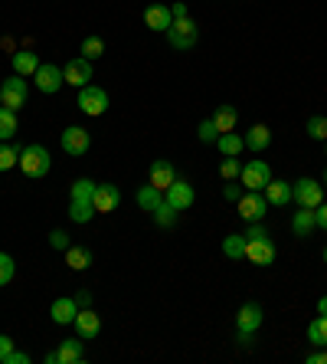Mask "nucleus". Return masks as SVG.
<instances>
[{
  "mask_svg": "<svg viewBox=\"0 0 327 364\" xmlns=\"http://www.w3.org/2000/svg\"><path fill=\"white\" fill-rule=\"evenodd\" d=\"M76 315H79L76 299H56V302H52V309H50V318L56 325H72V322H76Z\"/></svg>",
  "mask_w": 327,
  "mask_h": 364,
  "instance_id": "nucleus-20",
  "label": "nucleus"
},
{
  "mask_svg": "<svg viewBox=\"0 0 327 364\" xmlns=\"http://www.w3.org/2000/svg\"><path fill=\"white\" fill-rule=\"evenodd\" d=\"M62 82H66V79H62V69L52 66V63H43V66L33 73V85L40 89L43 95L59 92V85H62Z\"/></svg>",
  "mask_w": 327,
  "mask_h": 364,
  "instance_id": "nucleus-10",
  "label": "nucleus"
},
{
  "mask_svg": "<svg viewBox=\"0 0 327 364\" xmlns=\"http://www.w3.org/2000/svg\"><path fill=\"white\" fill-rule=\"evenodd\" d=\"M10 351H13V338H10V335H0V364L10 358Z\"/></svg>",
  "mask_w": 327,
  "mask_h": 364,
  "instance_id": "nucleus-41",
  "label": "nucleus"
},
{
  "mask_svg": "<svg viewBox=\"0 0 327 364\" xmlns=\"http://www.w3.org/2000/svg\"><path fill=\"white\" fill-rule=\"evenodd\" d=\"M0 92H4V105H7L10 112H20L26 105V95H30V85H26L23 76H13L4 79V85H0Z\"/></svg>",
  "mask_w": 327,
  "mask_h": 364,
  "instance_id": "nucleus-5",
  "label": "nucleus"
},
{
  "mask_svg": "<svg viewBox=\"0 0 327 364\" xmlns=\"http://www.w3.org/2000/svg\"><path fill=\"white\" fill-rule=\"evenodd\" d=\"M292 191H294V203H298V207L314 210V207H321V203H324V184H321V181H314V178L294 181Z\"/></svg>",
  "mask_w": 327,
  "mask_h": 364,
  "instance_id": "nucleus-3",
  "label": "nucleus"
},
{
  "mask_svg": "<svg viewBox=\"0 0 327 364\" xmlns=\"http://www.w3.org/2000/svg\"><path fill=\"white\" fill-rule=\"evenodd\" d=\"M235 122H239V112H235L233 105H216V112H213V125L219 128V135H223V132H233Z\"/></svg>",
  "mask_w": 327,
  "mask_h": 364,
  "instance_id": "nucleus-26",
  "label": "nucleus"
},
{
  "mask_svg": "<svg viewBox=\"0 0 327 364\" xmlns=\"http://www.w3.org/2000/svg\"><path fill=\"white\" fill-rule=\"evenodd\" d=\"M13 135H17V112L0 105V141H10Z\"/></svg>",
  "mask_w": 327,
  "mask_h": 364,
  "instance_id": "nucleus-29",
  "label": "nucleus"
},
{
  "mask_svg": "<svg viewBox=\"0 0 327 364\" xmlns=\"http://www.w3.org/2000/svg\"><path fill=\"white\" fill-rule=\"evenodd\" d=\"M196 135H200V141H203V144H216L219 128L213 125V119H206V122H200V128H196Z\"/></svg>",
  "mask_w": 327,
  "mask_h": 364,
  "instance_id": "nucleus-38",
  "label": "nucleus"
},
{
  "mask_svg": "<svg viewBox=\"0 0 327 364\" xmlns=\"http://www.w3.org/2000/svg\"><path fill=\"white\" fill-rule=\"evenodd\" d=\"M118 203H121V191H118L115 184H99L95 187V197H92L95 213H111V210H118Z\"/></svg>",
  "mask_w": 327,
  "mask_h": 364,
  "instance_id": "nucleus-14",
  "label": "nucleus"
},
{
  "mask_svg": "<svg viewBox=\"0 0 327 364\" xmlns=\"http://www.w3.org/2000/svg\"><path fill=\"white\" fill-rule=\"evenodd\" d=\"M243 184L249 187V191H265V184L272 181V171H269V164L262 161V158H252L249 164H243Z\"/></svg>",
  "mask_w": 327,
  "mask_h": 364,
  "instance_id": "nucleus-8",
  "label": "nucleus"
},
{
  "mask_svg": "<svg viewBox=\"0 0 327 364\" xmlns=\"http://www.w3.org/2000/svg\"><path fill=\"white\" fill-rule=\"evenodd\" d=\"M223 253H226L229 259H243L245 256V237L243 233H229V237L223 240Z\"/></svg>",
  "mask_w": 327,
  "mask_h": 364,
  "instance_id": "nucleus-31",
  "label": "nucleus"
},
{
  "mask_svg": "<svg viewBox=\"0 0 327 364\" xmlns=\"http://www.w3.org/2000/svg\"><path fill=\"white\" fill-rule=\"evenodd\" d=\"M66 263H69V269H76V272L89 269V266H92V250H85V246H69Z\"/></svg>",
  "mask_w": 327,
  "mask_h": 364,
  "instance_id": "nucleus-27",
  "label": "nucleus"
},
{
  "mask_svg": "<svg viewBox=\"0 0 327 364\" xmlns=\"http://www.w3.org/2000/svg\"><path fill=\"white\" fill-rule=\"evenodd\" d=\"M40 66H43V63H40V56H36L33 50L13 53V73H17V76H33Z\"/></svg>",
  "mask_w": 327,
  "mask_h": 364,
  "instance_id": "nucleus-23",
  "label": "nucleus"
},
{
  "mask_svg": "<svg viewBox=\"0 0 327 364\" xmlns=\"http://www.w3.org/2000/svg\"><path fill=\"white\" fill-rule=\"evenodd\" d=\"M314 220H318V227H321V230H327V203L314 207Z\"/></svg>",
  "mask_w": 327,
  "mask_h": 364,
  "instance_id": "nucleus-44",
  "label": "nucleus"
},
{
  "mask_svg": "<svg viewBox=\"0 0 327 364\" xmlns=\"http://www.w3.org/2000/svg\"><path fill=\"white\" fill-rule=\"evenodd\" d=\"M196 40H200V30H196V23H193L190 17H180L170 23L167 30V43L174 46V50H193L196 46Z\"/></svg>",
  "mask_w": 327,
  "mask_h": 364,
  "instance_id": "nucleus-2",
  "label": "nucleus"
},
{
  "mask_svg": "<svg viewBox=\"0 0 327 364\" xmlns=\"http://www.w3.org/2000/svg\"><path fill=\"white\" fill-rule=\"evenodd\" d=\"M324 184H327V171H324Z\"/></svg>",
  "mask_w": 327,
  "mask_h": 364,
  "instance_id": "nucleus-51",
  "label": "nucleus"
},
{
  "mask_svg": "<svg viewBox=\"0 0 327 364\" xmlns=\"http://www.w3.org/2000/svg\"><path fill=\"white\" fill-rule=\"evenodd\" d=\"M304 132H308V138H314V141H327V119L324 115H311Z\"/></svg>",
  "mask_w": 327,
  "mask_h": 364,
  "instance_id": "nucleus-35",
  "label": "nucleus"
},
{
  "mask_svg": "<svg viewBox=\"0 0 327 364\" xmlns=\"http://www.w3.org/2000/svg\"><path fill=\"white\" fill-rule=\"evenodd\" d=\"M95 181H89V178H79L76 184H72V191H69V200H92L95 197Z\"/></svg>",
  "mask_w": 327,
  "mask_h": 364,
  "instance_id": "nucleus-32",
  "label": "nucleus"
},
{
  "mask_svg": "<svg viewBox=\"0 0 327 364\" xmlns=\"http://www.w3.org/2000/svg\"><path fill=\"white\" fill-rule=\"evenodd\" d=\"M318 315H327V296L318 299Z\"/></svg>",
  "mask_w": 327,
  "mask_h": 364,
  "instance_id": "nucleus-48",
  "label": "nucleus"
},
{
  "mask_svg": "<svg viewBox=\"0 0 327 364\" xmlns=\"http://www.w3.org/2000/svg\"><path fill=\"white\" fill-rule=\"evenodd\" d=\"M324 263H327V246H324Z\"/></svg>",
  "mask_w": 327,
  "mask_h": 364,
  "instance_id": "nucleus-49",
  "label": "nucleus"
},
{
  "mask_svg": "<svg viewBox=\"0 0 327 364\" xmlns=\"http://www.w3.org/2000/svg\"><path fill=\"white\" fill-rule=\"evenodd\" d=\"M72 325H76V335L82 341H92L95 335L101 331V318L92 312V309H79V315H76V322Z\"/></svg>",
  "mask_w": 327,
  "mask_h": 364,
  "instance_id": "nucleus-15",
  "label": "nucleus"
},
{
  "mask_svg": "<svg viewBox=\"0 0 327 364\" xmlns=\"http://www.w3.org/2000/svg\"><path fill=\"white\" fill-rule=\"evenodd\" d=\"M79 109H82L85 115H105V109H109V92L92 82L82 85V89H79Z\"/></svg>",
  "mask_w": 327,
  "mask_h": 364,
  "instance_id": "nucleus-6",
  "label": "nucleus"
},
{
  "mask_svg": "<svg viewBox=\"0 0 327 364\" xmlns=\"http://www.w3.org/2000/svg\"><path fill=\"white\" fill-rule=\"evenodd\" d=\"M0 105H4V92H0Z\"/></svg>",
  "mask_w": 327,
  "mask_h": 364,
  "instance_id": "nucleus-50",
  "label": "nucleus"
},
{
  "mask_svg": "<svg viewBox=\"0 0 327 364\" xmlns=\"http://www.w3.org/2000/svg\"><path fill=\"white\" fill-rule=\"evenodd\" d=\"M292 230H294V237H311L314 230H318V220H314V210H308V207H301V210H294L292 217Z\"/></svg>",
  "mask_w": 327,
  "mask_h": 364,
  "instance_id": "nucleus-22",
  "label": "nucleus"
},
{
  "mask_svg": "<svg viewBox=\"0 0 327 364\" xmlns=\"http://www.w3.org/2000/svg\"><path fill=\"white\" fill-rule=\"evenodd\" d=\"M50 168H52V158L43 144H26V148H20V171H23L26 178H46Z\"/></svg>",
  "mask_w": 327,
  "mask_h": 364,
  "instance_id": "nucleus-1",
  "label": "nucleus"
},
{
  "mask_svg": "<svg viewBox=\"0 0 327 364\" xmlns=\"http://www.w3.org/2000/svg\"><path fill=\"white\" fill-rule=\"evenodd\" d=\"M76 305H79V309H92V292H89V289H79V292H76Z\"/></svg>",
  "mask_w": 327,
  "mask_h": 364,
  "instance_id": "nucleus-42",
  "label": "nucleus"
},
{
  "mask_svg": "<svg viewBox=\"0 0 327 364\" xmlns=\"http://www.w3.org/2000/svg\"><path fill=\"white\" fill-rule=\"evenodd\" d=\"M62 79H66L69 85H76V89L89 85V79H92V60H85V56H79V60H69L66 69H62Z\"/></svg>",
  "mask_w": 327,
  "mask_h": 364,
  "instance_id": "nucleus-13",
  "label": "nucleus"
},
{
  "mask_svg": "<svg viewBox=\"0 0 327 364\" xmlns=\"http://www.w3.org/2000/svg\"><path fill=\"white\" fill-rule=\"evenodd\" d=\"M308 341L318 348H327V315H318V318L308 325Z\"/></svg>",
  "mask_w": 327,
  "mask_h": 364,
  "instance_id": "nucleus-30",
  "label": "nucleus"
},
{
  "mask_svg": "<svg viewBox=\"0 0 327 364\" xmlns=\"http://www.w3.org/2000/svg\"><path fill=\"white\" fill-rule=\"evenodd\" d=\"M50 246H52V250H62V253H66L69 246H72V240H69L66 230H52V233H50Z\"/></svg>",
  "mask_w": 327,
  "mask_h": 364,
  "instance_id": "nucleus-40",
  "label": "nucleus"
},
{
  "mask_svg": "<svg viewBox=\"0 0 327 364\" xmlns=\"http://www.w3.org/2000/svg\"><path fill=\"white\" fill-rule=\"evenodd\" d=\"M219 174L226 181H235L239 174H243V164H239V158H223V164H219Z\"/></svg>",
  "mask_w": 327,
  "mask_h": 364,
  "instance_id": "nucleus-39",
  "label": "nucleus"
},
{
  "mask_svg": "<svg viewBox=\"0 0 327 364\" xmlns=\"http://www.w3.org/2000/svg\"><path fill=\"white\" fill-rule=\"evenodd\" d=\"M265 200L272 203V207H288V203H294V191L288 181H275L272 178L269 184H265Z\"/></svg>",
  "mask_w": 327,
  "mask_h": 364,
  "instance_id": "nucleus-17",
  "label": "nucleus"
},
{
  "mask_svg": "<svg viewBox=\"0 0 327 364\" xmlns=\"http://www.w3.org/2000/svg\"><path fill=\"white\" fill-rule=\"evenodd\" d=\"M89 148H92V135H89L85 128L69 125L66 132H62V151H66V154H72V158H82Z\"/></svg>",
  "mask_w": 327,
  "mask_h": 364,
  "instance_id": "nucleus-9",
  "label": "nucleus"
},
{
  "mask_svg": "<svg viewBox=\"0 0 327 364\" xmlns=\"http://www.w3.org/2000/svg\"><path fill=\"white\" fill-rule=\"evenodd\" d=\"M13 276H17V263H13V256L0 253V286H7Z\"/></svg>",
  "mask_w": 327,
  "mask_h": 364,
  "instance_id": "nucleus-37",
  "label": "nucleus"
},
{
  "mask_svg": "<svg viewBox=\"0 0 327 364\" xmlns=\"http://www.w3.org/2000/svg\"><path fill=\"white\" fill-rule=\"evenodd\" d=\"M223 197H226V200H239V197H243V191H239L235 184H226V187H223Z\"/></svg>",
  "mask_w": 327,
  "mask_h": 364,
  "instance_id": "nucleus-45",
  "label": "nucleus"
},
{
  "mask_svg": "<svg viewBox=\"0 0 327 364\" xmlns=\"http://www.w3.org/2000/svg\"><path fill=\"white\" fill-rule=\"evenodd\" d=\"M216 148H219V154H223V158H235V154H243L245 141L235 135V132H223V135L216 138Z\"/></svg>",
  "mask_w": 327,
  "mask_h": 364,
  "instance_id": "nucleus-25",
  "label": "nucleus"
},
{
  "mask_svg": "<svg viewBox=\"0 0 327 364\" xmlns=\"http://www.w3.org/2000/svg\"><path fill=\"white\" fill-rule=\"evenodd\" d=\"M243 141H245V148H249V151L262 154V151H265V148L272 144V132H269V125H252L249 132H245Z\"/></svg>",
  "mask_w": 327,
  "mask_h": 364,
  "instance_id": "nucleus-21",
  "label": "nucleus"
},
{
  "mask_svg": "<svg viewBox=\"0 0 327 364\" xmlns=\"http://www.w3.org/2000/svg\"><path fill=\"white\" fill-rule=\"evenodd\" d=\"M164 200H167L174 210H190V203L196 200V194H193L190 181H180V178H177L174 184L164 191Z\"/></svg>",
  "mask_w": 327,
  "mask_h": 364,
  "instance_id": "nucleus-11",
  "label": "nucleus"
},
{
  "mask_svg": "<svg viewBox=\"0 0 327 364\" xmlns=\"http://www.w3.org/2000/svg\"><path fill=\"white\" fill-rule=\"evenodd\" d=\"M4 364H30V355H23V351H17V348H13V351H10V358Z\"/></svg>",
  "mask_w": 327,
  "mask_h": 364,
  "instance_id": "nucleus-43",
  "label": "nucleus"
},
{
  "mask_svg": "<svg viewBox=\"0 0 327 364\" xmlns=\"http://www.w3.org/2000/svg\"><path fill=\"white\" fill-rule=\"evenodd\" d=\"M148 178H151V184L157 187V191H167V187L177 181V168H174L170 161H164V158H160V161H154V164H151Z\"/></svg>",
  "mask_w": 327,
  "mask_h": 364,
  "instance_id": "nucleus-18",
  "label": "nucleus"
},
{
  "mask_svg": "<svg viewBox=\"0 0 327 364\" xmlns=\"http://www.w3.org/2000/svg\"><path fill=\"white\" fill-rule=\"evenodd\" d=\"M85 361V345L82 338H66L56 351V364H82Z\"/></svg>",
  "mask_w": 327,
  "mask_h": 364,
  "instance_id": "nucleus-19",
  "label": "nucleus"
},
{
  "mask_svg": "<svg viewBox=\"0 0 327 364\" xmlns=\"http://www.w3.org/2000/svg\"><path fill=\"white\" fill-rule=\"evenodd\" d=\"M308 364H327V351L321 348V351H314V355H308Z\"/></svg>",
  "mask_w": 327,
  "mask_h": 364,
  "instance_id": "nucleus-47",
  "label": "nucleus"
},
{
  "mask_svg": "<svg viewBox=\"0 0 327 364\" xmlns=\"http://www.w3.org/2000/svg\"><path fill=\"white\" fill-rule=\"evenodd\" d=\"M13 164H20V148L10 141H0V171H10Z\"/></svg>",
  "mask_w": 327,
  "mask_h": 364,
  "instance_id": "nucleus-33",
  "label": "nucleus"
},
{
  "mask_svg": "<svg viewBox=\"0 0 327 364\" xmlns=\"http://www.w3.org/2000/svg\"><path fill=\"white\" fill-rule=\"evenodd\" d=\"M235 203H239V217H243L245 223H262L265 213H269V200H265L262 191H249V194L239 197Z\"/></svg>",
  "mask_w": 327,
  "mask_h": 364,
  "instance_id": "nucleus-4",
  "label": "nucleus"
},
{
  "mask_svg": "<svg viewBox=\"0 0 327 364\" xmlns=\"http://www.w3.org/2000/svg\"><path fill=\"white\" fill-rule=\"evenodd\" d=\"M259 325H262V305L259 302H243V309L235 312V328L252 335Z\"/></svg>",
  "mask_w": 327,
  "mask_h": 364,
  "instance_id": "nucleus-16",
  "label": "nucleus"
},
{
  "mask_svg": "<svg viewBox=\"0 0 327 364\" xmlns=\"http://www.w3.org/2000/svg\"><path fill=\"white\" fill-rule=\"evenodd\" d=\"M101 53H105V40H101V36H85L82 40V56L85 60H99Z\"/></svg>",
  "mask_w": 327,
  "mask_h": 364,
  "instance_id": "nucleus-36",
  "label": "nucleus"
},
{
  "mask_svg": "<svg viewBox=\"0 0 327 364\" xmlns=\"http://www.w3.org/2000/svg\"><path fill=\"white\" fill-rule=\"evenodd\" d=\"M245 259L252 266H272L275 263V243L269 237H255L245 240Z\"/></svg>",
  "mask_w": 327,
  "mask_h": 364,
  "instance_id": "nucleus-7",
  "label": "nucleus"
},
{
  "mask_svg": "<svg viewBox=\"0 0 327 364\" xmlns=\"http://www.w3.org/2000/svg\"><path fill=\"white\" fill-rule=\"evenodd\" d=\"M170 23H174V14H170L167 4H151V7H144V26H148V30L167 33Z\"/></svg>",
  "mask_w": 327,
  "mask_h": 364,
  "instance_id": "nucleus-12",
  "label": "nucleus"
},
{
  "mask_svg": "<svg viewBox=\"0 0 327 364\" xmlns=\"http://www.w3.org/2000/svg\"><path fill=\"white\" fill-rule=\"evenodd\" d=\"M170 14H174V20L190 17V14H187V4H180V0H177V4H170Z\"/></svg>",
  "mask_w": 327,
  "mask_h": 364,
  "instance_id": "nucleus-46",
  "label": "nucleus"
},
{
  "mask_svg": "<svg viewBox=\"0 0 327 364\" xmlns=\"http://www.w3.org/2000/svg\"><path fill=\"white\" fill-rule=\"evenodd\" d=\"M95 217L92 200H69V220L72 223H89Z\"/></svg>",
  "mask_w": 327,
  "mask_h": 364,
  "instance_id": "nucleus-28",
  "label": "nucleus"
},
{
  "mask_svg": "<svg viewBox=\"0 0 327 364\" xmlns=\"http://www.w3.org/2000/svg\"><path fill=\"white\" fill-rule=\"evenodd\" d=\"M160 203H164V191H157L151 181H148L144 187H138V207H141V210H151L154 213Z\"/></svg>",
  "mask_w": 327,
  "mask_h": 364,
  "instance_id": "nucleus-24",
  "label": "nucleus"
},
{
  "mask_svg": "<svg viewBox=\"0 0 327 364\" xmlns=\"http://www.w3.org/2000/svg\"><path fill=\"white\" fill-rule=\"evenodd\" d=\"M177 213H180V210H174V207H170V203L164 200V203L157 207V210L151 213V217H154V223H157V227H167V230H170V227L177 223Z\"/></svg>",
  "mask_w": 327,
  "mask_h": 364,
  "instance_id": "nucleus-34",
  "label": "nucleus"
}]
</instances>
